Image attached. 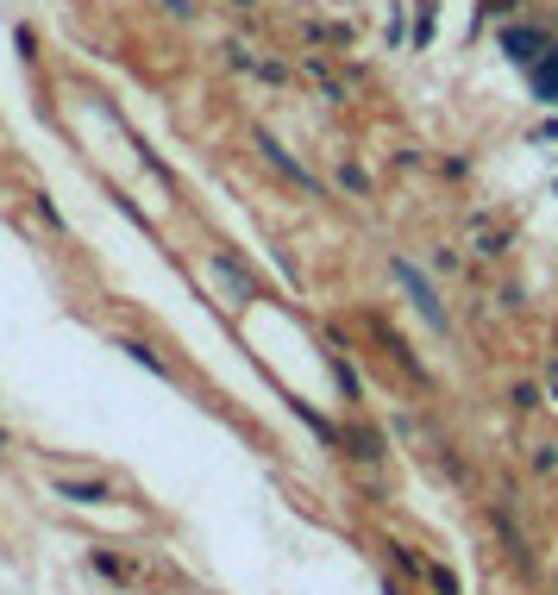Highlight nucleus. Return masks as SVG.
<instances>
[{
	"instance_id": "1",
	"label": "nucleus",
	"mask_w": 558,
	"mask_h": 595,
	"mask_svg": "<svg viewBox=\"0 0 558 595\" xmlns=\"http://www.w3.org/2000/svg\"><path fill=\"white\" fill-rule=\"evenodd\" d=\"M395 282H402V289H408L414 301H421V314H427L433 326H446V314H439V301H433V289H427V282H421V276H414L408 264H395Z\"/></svg>"
},
{
	"instance_id": "2",
	"label": "nucleus",
	"mask_w": 558,
	"mask_h": 595,
	"mask_svg": "<svg viewBox=\"0 0 558 595\" xmlns=\"http://www.w3.org/2000/svg\"><path fill=\"white\" fill-rule=\"evenodd\" d=\"M57 495H69V502H82V508H95V502H107V489L101 483H76V476H57L51 483Z\"/></svg>"
},
{
	"instance_id": "3",
	"label": "nucleus",
	"mask_w": 558,
	"mask_h": 595,
	"mask_svg": "<svg viewBox=\"0 0 558 595\" xmlns=\"http://www.w3.org/2000/svg\"><path fill=\"white\" fill-rule=\"evenodd\" d=\"M214 282H220V289H226L232 301H251V282H245L239 270H232V264H226V257H214Z\"/></svg>"
},
{
	"instance_id": "4",
	"label": "nucleus",
	"mask_w": 558,
	"mask_h": 595,
	"mask_svg": "<svg viewBox=\"0 0 558 595\" xmlns=\"http://www.w3.org/2000/svg\"><path fill=\"white\" fill-rule=\"evenodd\" d=\"M508 57H515V63H533V57H540V38H533V32H508Z\"/></svg>"
},
{
	"instance_id": "5",
	"label": "nucleus",
	"mask_w": 558,
	"mask_h": 595,
	"mask_svg": "<svg viewBox=\"0 0 558 595\" xmlns=\"http://www.w3.org/2000/svg\"><path fill=\"white\" fill-rule=\"evenodd\" d=\"M540 101H558V63H540Z\"/></svg>"
},
{
	"instance_id": "6",
	"label": "nucleus",
	"mask_w": 558,
	"mask_h": 595,
	"mask_svg": "<svg viewBox=\"0 0 558 595\" xmlns=\"http://www.w3.org/2000/svg\"><path fill=\"white\" fill-rule=\"evenodd\" d=\"M164 7H170V13H189V0H164Z\"/></svg>"
},
{
	"instance_id": "7",
	"label": "nucleus",
	"mask_w": 558,
	"mask_h": 595,
	"mask_svg": "<svg viewBox=\"0 0 558 595\" xmlns=\"http://www.w3.org/2000/svg\"><path fill=\"white\" fill-rule=\"evenodd\" d=\"M0 451H7V439H0Z\"/></svg>"
}]
</instances>
